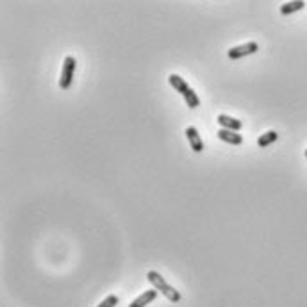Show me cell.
I'll use <instances>...</instances> for the list:
<instances>
[{
	"instance_id": "6da1fadb",
	"label": "cell",
	"mask_w": 307,
	"mask_h": 307,
	"mask_svg": "<svg viewBox=\"0 0 307 307\" xmlns=\"http://www.w3.org/2000/svg\"><path fill=\"white\" fill-rule=\"evenodd\" d=\"M168 83H170V86L174 88L175 91H179V93L184 97L186 106H188L189 109H195V107L200 106V99H198V95L195 93L193 88L189 86V84L186 83L184 79H182L181 75H177V73L168 75Z\"/></svg>"
},
{
	"instance_id": "7a4b0ae2",
	"label": "cell",
	"mask_w": 307,
	"mask_h": 307,
	"mask_svg": "<svg viewBox=\"0 0 307 307\" xmlns=\"http://www.w3.org/2000/svg\"><path fill=\"white\" fill-rule=\"evenodd\" d=\"M146 279H148V282L154 286V289H158V291L161 293L163 296H166V298H168L170 302L177 303V302H181V300H182V295H181V293H179L174 286H170V284L166 282L165 277H163L161 273H158V272H154V270H150V272L146 273Z\"/></svg>"
},
{
	"instance_id": "3957f363",
	"label": "cell",
	"mask_w": 307,
	"mask_h": 307,
	"mask_svg": "<svg viewBox=\"0 0 307 307\" xmlns=\"http://www.w3.org/2000/svg\"><path fill=\"white\" fill-rule=\"evenodd\" d=\"M75 68H77V61H75L73 55H66L63 63V70H61V77H59V88L61 90H70L71 83H73V73Z\"/></svg>"
},
{
	"instance_id": "277c9868",
	"label": "cell",
	"mask_w": 307,
	"mask_h": 307,
	"mask_svg": "<svg viewBox=\"0 0 307 307\" xmlns=\"http://www.w3.org/2000/svg\"><path fill=\"white\" fill-rule=\"evenodd\" d=\"M257 50H259V45H257L256 41H248V43H245V45L233 47L231 50L227 52V55H228V59L238 61V59H243V57H247V55L256 54Z\"/></svg>"
},
{
	"instance_id": "5b68a950",
	"label": "cell",
	"mask_w": 307,
	"mask_h": 307,
	"mask_svg": "<svg viewBox=\"0 0 307 307\" xmlns=\"http://www.w3.org/2000/svg\"><path fill=\"white\" fill-rule=\"evenodd\" d=\"M184 134H186V138H188V143H189V146H191V150L197 154H200L202 150H204V141H202L197 127H188Z\"/></svg>"
},
{
	"instance_id": "8992f818",
	"label": "cell",
	"mask_w": 307,
	"mask_h": 307,
	"mask_svg": "<svg viewBox=\"0 0 307 307\" xmlns=\"http://www.w3.org/2000/svg\"><path fill=\"white\" fill-rule=\"evenodd\" d=\"M216 122L220 123L221 129L225 130H234V132H240L243 129V122L238 118H233V116H228V114H218Z\"/></svg>"
},
{
	"instance_id": "52a82bcc",
	"label": "cell",
	"mask_w": 307,
	"mask_h": 307,
	"mask_svg": "<svg viewBox=\"0 0 307 307\" xmlns=\"http://www.w3.org/2000/svg\"><path fill=\"white\" fill-rule=\"evenodd\" d=\"M158 295H159L158 289H146V291H143L138 298L132 300L129 307H146L150 302H154V300L158 298Z\"/></svg>"
},
{
	"instance_id": "ba28073f",
	"label": "cell",
	"mask_w": 307,
	"mask_h": 307,
	"mask_svg": "<svg viewBox=\"0 0 307 307\" xmlns=\"http://www.w3.org/2000/svg\"><path fill=\"white\" fill-rule=\"evenodd\" d=\"M218 138L221 139V141H225V143H231V145H241L243 143V136L241 134H238V132H234V130H225V129H220L218 130Z\"/></svg>"
},
{
	"instance_id": "9c48e42d",
	"label": "cell",
	"mask_w": 307,
	"mask_h": 307,
	"mask_svg": "<svg viewBox=\"0 0 307 307\" xmlns=\"http://www.w3.org/2000/svg\"><path fill=\"white\" fill-rule=\"evenodd\" d=\"M303 8H305V2H302V0L286 2V4L280 6V15H282V16H289V15H293V13H296V11H302Z\"/></svg>"
},
{
	"instance_id": "30bf717a",
	"label": "cell",
	"mask_w": 307,
	"mask_h": 307,
	"mask_svg": "<svg viewBox=\"0 0 307 307\" xmlns=\"http://www.w3.org/2000/svg\"><path fill=\"white\" fill-rule=\"evenodd\" d=\"M277 138H279V134H277L275 130H268V132H264L259 136L257 145H259V148H266V146H270L273 141H277Z\"/></svg>"
},
{
	"instance_id": "8fae6325",
	"label": "cell",
	"mask_w": 307,
	"mask_h": 307,
	"mask_svg": "<svg viewBox=\"0 0 307 307\" xmlns=\"http://www.w3.org/2000/svg\"><path fill=\"white\" fill-rule=\"evenodd\" d=\"M118 302H120V300H118V296H116V295H107L97 307H116V305H118Z\"/></svg>"
},
{
	"instance_id": "7c38bea8",
	"label": "cell",
	"mask_w": 307,
	"mask_h": 307,
	"mask_svg": "<svg viewBox=\"0 0 307 307\" xmlns=\"http://www.w3.org/2000/svg\"><path fill=\"white\" fill-rule=\"evenodd\" d=\"M305 158H307V148H305Z\"/></svg>"
}]
</instances>
